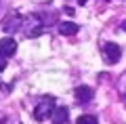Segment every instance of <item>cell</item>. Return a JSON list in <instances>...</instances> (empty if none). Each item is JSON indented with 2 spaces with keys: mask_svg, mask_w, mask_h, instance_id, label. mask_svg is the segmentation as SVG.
Here are the masks:
<instances>
[{
  "mask_svg": "<svg viewBox=\"0 0 126 124\" xmlns=\"http://www.w3.org/2000/svg\"><path fill=\"white\" fill-rule=\"evenodd\" d=\"M53 111H55V97H42L34 109V118L38 122H44L48 116H53Z\"/></svg>",
  "mask_w": 126,
  "mask_h": 124,
  "instance_id": "obj_1",
  "label": "cell"
},
{
  "mask_svg": "<svg viewBox=\"0 0 126 124\" xmlns=\"http://www.w3.org/2000/svg\"><path fill=\"white\" fill-rule=\"evenodd\" d=\"M23 27H25V36H27V38H38L40 34H44V23L40 21L38 15L27 17L25 23H23Z\"/></svg>",
  "mask_w": 126,
  "mask_h": 124,
  "instance_id": "obj_2",
  "label": "cell"
},
{
  "mask_svg": "<svg viewBox=\"0 0 126 124\" xmlns=\"http://www.w3.org/2000/svg\"><path fill=\"white\" fill-rule=\"evenodd\" d=\"M103 57H105L107 63H116L118 59L122 57L120 44H116V42H105V44H103Z\"/></svg>",
  "mask_w": 126,
  "mask_h": 124,
  "instance_id": "obj_3",
  "label": "cell"
},
{
  "mask_svg": "<svg viewBox=\"0 0 126 124\" xmlns=\"http://www.w3.org/2000/svg\"><path fill=\"white\" fill-rule=\"evenodd\" d=\"M19 27H23V21H21V17H19L17 13H11L9 17L2 21V30H4L6 34H13V32H17Z\"/></svg>",
  "mask_w": 126,
  "mask_h": 124,
  "instance_id": "obj_4",
  "label": "cell"
},
{
  "mask_svg": "<svg viewBox=\"0 0 126 124\" xmlns=\"http://www.w3.org/2000/svg\"><path fill=\"white\" fill-rule=\"evenodd\" d=\"M15 51H17V42H15V38L6 36V38L0 40V55H2V57H11V55H15Z\"/></svg>",
  "mask_w": 126,
  "mask_h": 124,
  "instance_id": "obj_5",
  "label": "cell"
},
{
  "mask_svg": "<svg viewBox=\"0 0 126 124\" xmlns=\"http://www.w3.org/2000/svg\"><path fill=\"white\" fill-rule=\"evenodd\" d=\"M69 118V109L67 107H55L53 116H50V122L53 124H65Z\"/></svg>",
  "mask_w": 126,
  "mask_h": 124,
  "instance_id": "obj_6",
  "label": "cell"
},
{
  "mask_svg": "<svg viewBox=\"0 0 126 124\" xmlns=\"http://www.w3.org/2000/svg\"><path fill=\"white\" fill-rule=\"evenodd\" d=\"M74 95H76V99H78V101H82V103H88L90 99H93L94 90L90 89V86H76Z\"/></svg>",
  "mask_w": 126,
  "mask_h": 124,
  "instance_id": "obj_7",
  "label": "cell"
},
{
  "mask_svg": "<svg viewBox=\"0 0 126 124\" xmlns=\"http://www.w3.org/2000/svg\"><path fill=\"white\" fill-rule=\"evenodd\" d=\"M59 34L61 36H74V34H78V25L74 21H63V23H59Z\"/></svg>",
  "mask_w": 126,
  "mask_h": 124,
  "instance_id": "obj_8",
  "label": "cell"
},
{
  "mask_svg": "<svg viewBox=\"0 0 126 124\" xmlns=\"http://www.w3.org/2000/svg\"><path fill=\"white\" fill-rule=\"evenodd\" d=\"M76 124H99V122H97L94 116H80V118L76 120Z\"/></svg>",
  "mask_w": 126,
  "mask_h": 124,
  "instance_id": "obj_9",
  "label": "cell"
},
{
  "mask_svg": "<svg viewBox=\"0 0 126 124\" xmlns=\"http://www.w3.org/2000/svg\"><path fill=\"white\" fill-rule=\"evenodd\" d=\"M4 67H6V57L0 55V71H4Z\"/></svg>",
  "mask_w": 126,
  "mask_h": 124,
  "instance_id": "obj_10",
  "label": "cell"
},
{
  "mask_svg": "<svg viewBox=\"0 0 126 124\" xmlns=\"http://www.w3.org/2000/svg\"><path fill=\"white\" fill-rule=\"evenodd\" d=\"M78 2H80V4H86V2H88V0H78Z\"/></svg>",
  "mask_w": 126,
  "mask_h": 124,
  "instance_id": "obj_11",
  "label": "cell"
},
{
  "mask_svg": "<svg viewBox=\"0 0 126 124\" xmlns=\"http://www.w3.org/2000/svg\"><path fill=\"white\" fill-rule=\"evenodd\" d=\"M0 90H2V84H0Z\"/></svg>",
  "mask_w": 126,
  "mask_h": 124,
  "instance_id": "obj_12",
  "label": "cell"
}]
</instances>
